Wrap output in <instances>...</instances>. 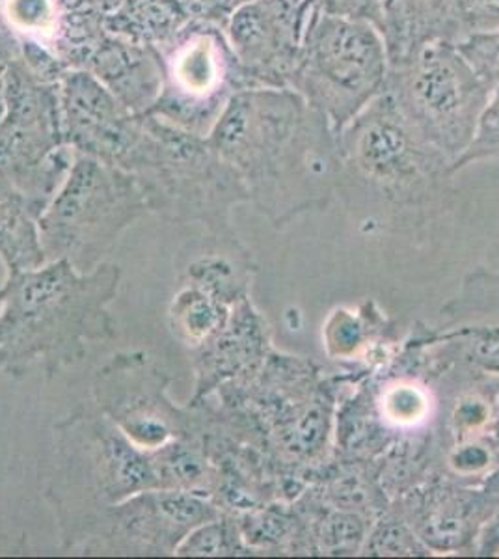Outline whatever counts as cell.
<instances>
[{
  "label": "cell",
  "instance_id": "6da1fadb",
  "mask_svg": "<svg viewBox=\"0 0 499 559\" xmlns=\"http://www.w3.org/2000/svg\"><path fill=\"white\" fill-rule=\"evenodd\" d=\"M121 284V267L105 261L90 273L68 260L45 261L8 273L0 308V373L23 379L34 366L45 376L81 362L88 345L118 336L110 313Z\"/></svg>",
  "mask_w": 499,
  "mask_h": 559
},
{
  "label": "cell",
  "instance_id": "7a4b0ae2",
  "mask_svg": "<svg viewBox=\"0 0 499 559\" xmlns=\"http://www.w3.org/2000/svg\"><path fill=\"white\" fill-rule=\"evenodd\" d=\"M330 121L289 97L258 126L231 129L222 159L239 174L250 200L274 226L329 204L340 181V150Z\"/></svg>",
  "mask_w": 499,
  "mask_h": 559
},
{
  "label": "cell",
  "instance_id": "3957f363",
  "mask_svg": "<svg viewBox=\"0 0 499 559\" xmlns=\"http://www.w3.org/2000/svg\"><path fill=\"white\" fill-rule=\"evenodd\" d=\"M44 498L66 547L102 509L158 490L152 452L140 450L92 405H81L52 427Z\"/></svg>",
  "mask_w": 499,
  "mask_h": 559
},
{
  "label": "cell",
  "instance_id": "277c9868",
  "mask_svg": "<svg viewBox=\"0 0 499 559\" xmlns=\"http://www.w3.org/2000/svg\"><path fill=\"white\" fill-rule=\"evenodd\" d=\"M340 134V181L348 179L390 210H424L451 174V163L406 120L390 92Z\"/></svg>",
  "mask_w": 499,
  "mask_h": 559
},
{
  "label": "cell",
  "instance_id": "5b68a950",
  "mask_svg": "<svg viewBox=\"0 0 499 559\" xmlns=\"http://www.w3.org/2000/svg\"><path fill=\"white\" fill-rule=\"evenodd\" d=\"M147 211L133 178L84 163L39 216L45 261L68 260L90 273L107 261L121 236Z\"/></svg>",
  "mask_w": 499,
  "mask_h": 559
},
{
  "label": "cell",
  "instance_id": "8992f818",
  "mask_svg": "<svg viewBox=\"0 0 499 559\" xmlns=\"http://www.w3.org/2000/svg\"><path fill=\"white\" fill-rule=\"evenodd\" d=\"M492 92L456 45L430 41L401 70L390 94L453 166L474 142Z\"/></svg>",
  "mask_w": 499,
  "mask_h": 559
},
{
  "label": "cell",
  "instance_id": "52a82bcc",
  "mask_svg": "<svg viewBox=\"0 0 499 559\" xmlns=\"http://www.w3.org/2000/svg\"><path fill=\"white\" fill-rule=\"evenodd\" d=\"M171 377L150 350H123L95 369L92 403L127 439L155 452L177 439H203L209 407H179L170 397Z\"/></svg>",
  "mask_w": 499,
  "mask_h": 559
},
{
  "label": "cell",
  "instance_id": "ba28073f",
  "mask_svg": "<svg viewBox=\"0 0 499 559\" xmlns=\"http://www.w3.org/2000/svg\"><path fill=\"white\" fill-rule=\"evenodd\" d=\"M211 498L183 490H146L102 509L62 548L73 556H176L185 537L221 515Z\"/></svg>",
  "mask_w": 499,
  "mask_h": 559
},
{
  "label": "cell",
  "instance_id": "9c48e42d",
  "mask_svg": "<svg viewBox=\"0 0 499 559\" xmlns=\"http://www.w3.org/2000/svg\"><path fill=\"white\" fill-rule=\"evenodd\" d=\"M147 210L171 224H202L205 231H235L231 207L248 202L247 187L226 160L200 147L166 146L136 157Z\"/></svg>",
  "mask_w": 499,
  "mask_h": 559
},
{
  "label": "cell",
  "instance_id": "30bf717a",
  "mask_svg": "<svg viewBox=\"0 0 499 559\" xmlns=\"http://www.w3.org/2000/svg\"><path fill=\"white\" fill-rule=\"evenodd\" d=\"M310 105L340 133L384 84L385 51L371 26L326 17L310 38Z\"/></svg>",
  "mask_w": 499,
  "mask_h": 559
},
{
  "label": "cell",
  "instance_id": "8fae6325",
  "mask_svg": "<svg viewBox=\"0 0 499 559\" xmlns=\"http://www.w3.org/2000/svg\"><path fill=\"white\" fill-rule=\"evenodd\" d=\"M432 340L475 371L499 377V274L470 273L455 299L443 306Z\"/></svg>",
  "mask_w": 499,
  "mask_h": 559
},
{
  "label": "cell",
  "instance_id": "7c38bea8",
  "mask_svg": "<svg viewBox=\"0 0 499 559\" xmlns=\"http://www.w3.org/2000/svg\"><path fill=\"white\" fill-rule=\"evenodd\" d=\"M192 353L194 394L190 407H200L228 386L252 379L266 356V331L250 299L231 308L228 323L207 344Z\"/></svg>",
  "mask_w": 499,
  "mask_h": 559
},
{
  "label": "cell",
  "instance_id": "4fadbf2b",
  "mask_svg": "<svg viewBox=\"0 0 499 559\" xmlns=\"http://www.w3.org/2000/svg\"><path fill=\"white\" fill-rule=\"evenodd\" d=\"M256 269L252 252L235 231H205L185 242L174 258L179 287H194L228 306L248 299Z\"/></svg>",
  "mask_w": 499,
  "mask_h": 559
},
{
  "label": "cell",
  "instance_id": "5bb4252c",
  "mask_svg": "<svg viewBox=\"0 0 499 559\" xmlns=\"http://www.w3.org/2000/svg\"><path fill=\"white\" fill-rule=\"evenodd\" d=\"M161 490H183L213 498L218 471L203 439H177L152 452Z\"/></svg>",
  "mask_w": 499,
  "mask_h": 559
},
{
  "label": "cell",
  "instance_id": "9a60e30c",
  "mask_svg": "<svg viewBox=\"0 0 499 559\" xmlns=\"http://www.w3.org/2000/svg\"><path fill=\"white\" fill-rule=\"evenodd\" d=\"M0 260L8 273L28 271L45 263L38 216L26 198L0 183Z\"/></svg>",
  "mask_w": 499,
  "mask_h": 559
},
{
  "label": "cell",
  "instance_id": "2e32d148",
  "mask_svg": "<svg viewBox=\"0 0 499 559\" xmlns=\"http://www.w3.org/2000/svg\"><path fill=\"white\" fill-rule=\"evenodd\" d=\"M231 308L194 287H179L168 306V329L179 344L194 350L226 326Z\"/></svg>",
  "mask_w": 499,
  "mask_h": 559
},
{
  "label": "cell",
  "instance_id": "e0dca14e",
  "mask_svg": "<svg viewBox=\"0 0 499 559\" xmlns=\"http://www.w3.org/2000/svg\"><path fill=\"white\" fill-rule=\"evenodd\" d=\"M252 548L248 547L242 537L239 522L231 513H224L203 522L194 527L183 543L177 548L176 556L181 558H221V556H250Z\"/></svg>",
  "mask_w": 499,
  "mask_h": 559
},
{
  "label": "cell",
  "instance_id": "ac0fdd59",
  "mask_svg": "<svg viewBox=\"0 0 499 559\" xmlns=\"http://www.w3.org/2000/svg\"><path fill=\"white\" fill-rule=\"evenodd\" d=\"M176 76L190 94L203 96L215 88L221 79V66L213 41L198 38L187 45L176 60Z\"/></svg>",
  "mask_w": 499,
  "mask_h": 559
},
{
  "label": "cell",
  "instance_id": "d6986e66",
  "mask_svg": "<svg viewBox=\"0 0 499 559\" xmlns=\"http://www.w3.org/2000/svg\"><path fill=\"white\" fill-rule=\"evenodd\" d=\"M479 160H492L499 165V86L494 88L487 110L480 116L474 142L470 144L461 159L451 166V173Z\"/></svg>",
  "mask_w": 499,
  "mask_h": 559
},
{
  "label": "cell",
  "instance_id": "ffe728a7",
  "mask_svg": "<svg viewBox=\"0 0 499 559\" xmlns=\"http://www.w3.org/2000/svg\"><path fill=\"white\" fill-rule=\"evenodd\" d=\"M4 12L21 33L52 36L57 31V7L52 0H4Z\"/></svg>",
  "mask_w": 499,
  "mask_h": 559
},
{
  "label": "cell",
  "instance_id": "44dd1931",
  "mask_svg": "<svg viewBox=\"0 0 499 559\" xmlns=\"http://www.w3.org/2000/svg\"><path fill=\"white\" fill-rule=\"evenodd\" d=\"M456 49L490 88L499 86V28L472 34Z\"/></svg>",
  "mask_w": 499,
  "mask_h": 559
},
{
  "label": "cell",
  "instance_id": "7402d4cb",
  "mask_svg": "<svg viewBox=\"0 0 499 559\" xmlns=\"http://www.w3.org/2000/svg\"><path fill=\"white\" fill-rule=\"evenodd\" d=\"M416 535L406 532L405 526H380L373 535L371 550L375 554H419L427 552V548L419 543V537L414 539Z\"/></svg>",
  "mask_w": 499,
  "mask_h": 559
},
{
  "label": "cell",
  "instance_id": "603a6c76",
  "mask_svg": "<svg viewBox=\"0 0 499 559\" xmlns=\"http://www.w3.org/2000/svg\"><path fill=\"white\" fill-rule=\"evenodd\" d=\"M456 12L472 34L499 28V0H456Z\"/></svg>",
  "mask_w": 499,
  "mask_h": 559
},
{
  "label": "cell",
  "instance_id": "cb8c5ba5",
  "mask_svg": "<svg viewBox=\"0 0 499 559\" xmlns=\"http://www.w3.org/2000/svg\"><path fill=\"white\" fill-rule=\"evenodd\" d=\"M477 554L480 556L499 554V509L485 522V527L477 534Z\"/></svg>",
  "mask_w": 499,
  "mask_h": 559
},
{
  "label": "cell",
  "instance_id": "d4e9b609",
  "mask_svg": "<svg viewBox=\"0 0 499 559\" xmlns=\"http://www.w3.org/2000/svg\"><path fill=\"white\" fill-rule=\"evenodd\" d=\"M2 302H4V289L0 287V308H2Z\"/></svg>",
  "mask_w": 499,
  "mask_h": 559
},
{
  "label": "cell",
  "instance_id": "484cf974",
  "mask_svg": "<svg viewBox=\"0 0 499 559\" xmlns=\"http://www.w3.org/2000/svg\"><path fill=\"white\" fill-rule=\"evenodd\" d=\"M496 437H498V450H499V416H498V426H496Z\"/></svg>",
  "mask_w": 499,
  "mask_h": 559
}]
</instances>
